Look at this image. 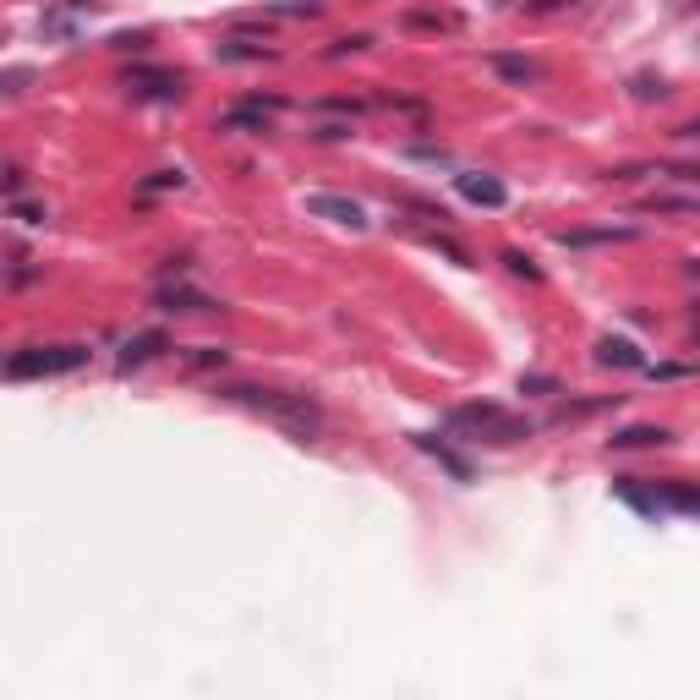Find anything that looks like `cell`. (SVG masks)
<instances>
[{"mask_svg":"<svg viewBox=\"0 0 700 700\" xmlns=\"http://www.w3.org/2000/svg\"><path fill=\"white\" fill-rule=\"evenodd\" d=\"M225 394L230 405H247V411H258L268 416V422H279L290 438H318L323 433V411H318V400L312 394H285V389H258V383H225Z\"/></svg>","mask_w":700,"mask_h":700,"instance_id":"1","label":"cell"},{"mask_svg":"<svg viewBox=\"0 0 700 700\" xmlns=\"http://www.w3.org/2000/svg\"><path fill=\"white\" fill-rule=\"evenodd\" d=\"M454 186H460V197H465V203H476V208H504L509 203L504 181H498V175H482V170H460V175H454Z\"/></svg>","mask_w":700,"mask_h":700,"instance_id":"6","label":"cell"},{"mask_svg":"<svg viewBox=\"0 0 700 700\" xmlns=\"http://www.w3.org/2000/svg\"><path fill=\"white\" fill-rule=\"evenodd\" d=\"M28 88V72H6V93H22Z\"/></svg>","mask_w":700,"mask_h":700,"instance_id":"31","label":"cell"},{"mask_svg":"<svg viewBox=\"0 0 700 700\" xmlns=\"http://www.w3.org/2000/svg\"><path fill=\"white\" fill-rule=\"evenodd\" d=\"M613 493H618V498H624V504H635V509H640V515H651V520H657V515H662V509H668V504H662V498H651V493H640V487H635V482H613Z\"/></svg>","mask_w":700,"mask_h":700,"instance_id":"15","label":"cell"},{"mask_svg":"<svg viewBox=\"0 0 700 700\" xmlns=\"http://www.w3.org/2000/svg\"><path fill=\"white\" fill-rule=\"evenodd\" d=\"M504 268H509V274H520V279H542V268L525 258V252H515V247L504 252Z\"/></svg>","mask_w":700,"mask_h":700,"instance_id":"21","label":"cell"},{"mask_svg":"<svg viewBox=\"0 0 700 700\" xmlns=\"http://www.w3.org/2000/svg\"><path fill=\"white\" fill-rule=\"evenodd\" d=\"M312 219H329V225H350V230H367V208L356 197H340V192H307L301 197Z\"/></svg>","mask_w":700,"mask_h":700,"instance_id":"5","label":"cell"},{"mask_svg":"<svg viewBox=\"0 0 700 700\" xmlns=\"http://www.w3.org/2000/svg\"><path fill=\"white\" fill-rule=\"evenodd\" d=\"M651 443H668L662 427H624V433H613V449H651Z\"/></svg>","mask_w":700,"mask_h":700,"instance_id":"14","label":"cell"},{"mask_svg":"<svg viewBox=\"0 0 700 700\" xmlns=\"http://www.w3.org/2000/svg\"><path fill=\"white\" fill-rule=\"evenodd\" d=\"M214 55H219V61H274V50H268V44H252V39H241V33L219 39Z\"/></svg>","mask_w":700,"mask_h":700,"instance_id":"12","label":"cell"},{"mask_svg":"<svg viewBox=\"0 0 700 700\" xmlns=\"http://www.w3.org/2000/svg\"><path fill=\"white\" fill-rule=\"evenodd\" d=\"M690 274H695V279H700V258H695V263H690Z\"/></svg>","mask_w":700,"mask_h":700,"instance_id":"33","label":"cell"},{"mask_svg":"<svg viewBox=\"0 0 700 700\" xmlns=\"http://www.w3.org/2000/svg\"><path fill=\"white\" fill-rule=\"evenodd\" d=\"M88 367V345H28L6 356V378L28 383V378H61V372Z\"/></svg>","mask_w":700,"mask_h":700,"instance_id":"3","label":"cell"},{"mask_svg":"<svg viewBox=\"0 0 700 700\" xmlns=\"http://www.w3.org/2000/svg\"><path fill=\"white\" fill-rule=\"evenodd\" d=\"M679 137H700V115H695V121H684V126H679Z\"/></svg>","mask_w":700,"mask_h":700,"instance_id":"32","label":"cell"},{"mask_svg":"<svg viewBox=\"0 0 700 700\" xmlns=\"http://www.w3.org/2000/svg\"><path fill=\"white\" fill-rule=\"evenodd\" d=\"M411 443H416L422 454H433V460L454 476V482H471V476H476V471H471V460H465V454H454L443 438H433V433H411Z\"/></svg>","mask_w":700,"mask_h":700,"instance_id":"7","label":"cell"},{"mask_svg":"<svg viewBox=\"0 0 700 700\" xmlns=\"http://www.w3.org/2000/svg\"><path fill=\"white\" fill-rule=\"evenodd\" d=\"M268 11H274V17H318V0H285V6H268Z\"/></svg>","mask_w":700,"mask_h":700,"instance_id":"23","label":"cell"},{"mask_svg":"<svg viewBox=\"0 0 700 700\" xmlns=\"http://www.w3.org/2000/svg\"><path fill=\"white\" fill-rule=\"evenodd\" d=\"M367 44H372L367 33H350V39H334V50H329V55H356V50H367Z\"/></svg>","mask_w":700,"mask_h":700,"instance_id":"27","label":"cell"},{"mask_svg":"<svg viewBox=\"0 0 700 700\" xmlns=\"http://www.w3.org/2000/svg\"><path fill=\"white\" fill-rule=\"evenodd\" d=\"M154 301H159L165 312H219V301L203 296V290H192V285H159Z\"/></svg>","mask_w":700,"mask_h":700,"instance_id":"10","label":"cell"},{"mask_svg":"<svg viewBox=\"0 0 700 700\" xmlns=\"http://www.w3.org/2000/svg\"><path fill=\"white\" fill-rule=\"evenodd\" d=\"M597 367H624V372H640L646 356H640L635 340H618V334H602L597 340Z\"/></svg>","mask_w":700,"mask_h":700,"instance_id":"8","label":"cell"},{"mask_svg":"<svg viewBox=\"0 0 700 700\" xmlns=\"http://www.w3.org/2000/svg\"><path fill=\"white\" fill-rule=\"evenodd\" d=\"M695 345H700V340H695Z\"/></svg>","mask_w":700,"mask_h":700,"instance_id":"34","label":"cell"},{"mask_svg":"<svg viewBox=\"0 0 700 700\" xmlns=\"http://www.w3.org/2000/svg\"><path fill=\"white\" fill-rule=\"evenodd\" d=\"M487 66H493L504 83H515V88H525V83H536V77H542V72H536V61H525V55H504V50L487 55Z\"/></svg>","mask_w":700,"mask_h":700,"instance_id":"11","label":"cell"},{"mask_svg":"<svg viewBox=\"0 0 700 700\" xmlns=\"http://www.w3.org/2000/svg\"><path fill=\"white\" fill-rule=\"evenodd\" d=\"M121 88L132 93V99L175 104V99L186 93V77H181V72H165V66H132V72L121 77Z\"/></svg>","mask_w":700,"mask_h":700,"instance_id":"4","label":"cell"},{"mask_svg":"<svg viewBox=\"0 0 700 700\" xmlns=\"http://www.w3.org/2000/svg\"><path fill=\"white\" fill-rule=\"evenodd\" d=\"M449 427L454 433H465L471 443H493V449H504V443H520L531 438V422H520V416H509L504 405H454L449 411Z\"/></svg>","mask_w":700,"mask_h":700,"instance_id":"2","label":"cell"},{"mask_svg":"<svg viewBox=\"0 0 700 700\" xmlns=\"http://www.w3.org/2000/svg\"><path fill=\"white\" fill-rule=\"evenodd\" d=\"M569 6H575V0H525L531 17H553V11H569Z\"/></svg>","mask_w":700,"mask_h":700,"instance_id":"25","label":"cell"},{"mask_svg":"<svg viewBox=\"0 0 700 700\" xmlns=\"http://www.w3.org/2000/svg\"><path fill=\"white\" fill-rule=\"evenodd\" d=\"M569 247H591V241H635V230L629 225H613V230H575V236H564Z\"/></svg>","mask_w":700,"mask_h":700,"instance_id":"17","label":"cell"},{"mask_svg":"<svg viewBox=\"0 0 700 700\" xmlns=\"http://www.w3.org/2000/svg\"><path fill=\"white\" fill-rule=\"evenodd\" d=\"M651 378H662V383L668 378H695V367H679V361H673V367H651Z\"/></svg>","mask_w":700,"mask_h":700,"instance_id":"29","label":"cell"},{"mask_svg":"<svg viewBox=\"0 0 700 700\" xmlns=\"http://www.w3.org/2000/svg\"><path fill=\"white\" fill-rule=\"evenodd\" d=\"M312 137L318 143H340V137H350V121H323V126H312Z\"/></svg>","mask_w":700,"mask_h":700,"instance_id":"24","label":"cell"},{"mask_svg":"<svg viewBox=\"0 0 700 700\" xmlns=\"http://www.w3.org/2000/svg\"><path fill=\"white\" fill-rule=\"evenodd\" d=\"M11 219H22V225H44V203H22V197H11Z\"/></svg>","mask_w":700,"mask_h":700,"instance_id":"22","label":"cell"},{"mask_svg":"<svg viewBox=\"0 0 700 700\" xmlns=\"http://www.w3.org/2000/svg\"><path fill=\"white\" fill-rule=\"evenodd\" d=\"M378 110H389V115H411L416 126H427V104H416V99H389V93H383Z\"/></svg>","mask_w":700,"mask_h":700,"instance_id":"19","label":"cell"},{"mask_svg":"<svg viewBox=\"0 0 700 700\" xmlns=\"http://www.w3.org/2000/svg\"><path fill=\"white\" fill-rule=\"evenodd\" d=\"M651 93L662 99V93H668V83H662V77H657V83H651V77H635V99H651Z\"/></svg>","mask_w":700,"mask_h":700,"instance_id":"28","label":"cell"},{"mask_svg":"<svg viewBox=\"0 0 700 700\" xmlns=\"http://www.w3.org/2000/svg\"><path fill=\"white\" fill-rule=\"evenodd\" d=\"M525 394H558V378H542V372H531V378H520Z\"/></svg>","mask_w":700,"mask_h":700,"instance_id":"26","label":"cell"},{"mask_svg":"<svg viewBox=\"0 0 700 700\" xmlns=\"http://www.w3.org/2000/svg\"><path fill=\"white\" fill-rule=\"evenodd\" d=\"M186 186V170H154V175H143V181H137V192H181Z\"/></svg>","mask_w":700,"mask_h":700,"instance_id":"16","label":"cell"},{"mask_svg":"<svg viewBox=\"0 0 700 700\" xmlns=\"http://www.w3.org/2000/svg\"><path fill=\"white\" fill-rule=\"evenodd\" d=\"M225 361H230V350H219V345H192V350L181 356V367H186V372H219Z\"/></svg>","mask_w":700,"mask_h":700,"instance_id":"13","label":"cell"},{"mask_svg":"<svg viewBox=\"0 0 700 700\" xmlns=\"http://www.w3.org/2000/svg\"><path fill=\"white\" fill-rule=\"evenodd\" d=\"M662 504H668V509H684V515H700V487H684V482H673Z\"/></svg>","mask_w":700,"mask_h":700,"instance_id":"18","label":"cell"},{"mask_svg":"<svg viewBox=\"0 0 700 700\" xmlns=\"http://www.w3.org/2000/svg\"><path fill=\"white\" fill-rule=\"evenodd\" d=\"M651 214H700V203L695 197H651Z\"/></svg>","mask_w":700,"mask_h":700,"instance_id":"20","label":"cell"},{"mask_svg":"<svg viewBox=\"0 0 700 700\" xmlns=\"http://www.w3.org/2000/svg\"><path fill=\"white\" fill-rule=\"evenodd\" d=\"M148 33H115V50H143Z\"/></svg>","mask_w":700,"mask_h":700,"instance_id":"30","label":"cell"},{"mask_svg":"<svg viewBox=\"0 0 700 700\" xmlns=\"http://www.w3.org/2000/svg\"><path fill=\"white\" fill-rule=\"evenodd\" d=\"M159 350H170V340L159 329H148V334H132V340L121 345V356H115V367L121 372H132V367H143V361H154Z\"/></svg>","mask_w":700,"mask_h":700,"instance_id":"9","label":"cell"}]
</instances>
